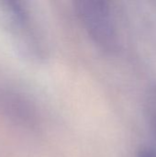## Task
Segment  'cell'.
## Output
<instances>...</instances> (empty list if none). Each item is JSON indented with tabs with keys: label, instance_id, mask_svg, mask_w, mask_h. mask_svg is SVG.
I'll return each instance as SVG.
<instances>
[{
	"label": "cell",
	"instance_id": "cell-1",
	"mask_svg": "<svg viewBox=\"0 0 156 157\" xmlns=\"http://www.w3.org/2000/svg\"><path fill=\"white\" fill-rule=\"evenodd\" d=\"M78 15L91 38L100 47L111 50L116 30L107 0H74Z\"/></svg>",
	"mask_w": 156,
	"mask_h": 157
},
{
	"label": "cell",
	"instance_id": "cell-2",
	"mask_svg": "<svg viewBox=\"0 0 156 157\" xmlns=\"http://www.w3.org/2000/svg\"><path fill=\"white\" fill-rule=\"evenodd\" d=\"M145 109L147 120L156 141V86H154L147 93Z\"/></svg>",
	"mask_w": 156,
	"mask_h": 157
},
{
	"label": "cell",
	"instance_id": "cell-3",
	"mask_svg": "<svg viewBox=\"0 0 156 157\" xmlns=\"http://www.w3.org/2000/svg\"><path fill=\"white\" fill-rule=\"evenodd\" d=\"M137 157H156V150L151 147H143L139 151Z\"/></svg>",
	"mask_w": 156,
	"mask_h": 157
}]
</instances>
